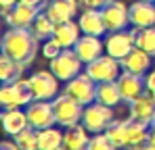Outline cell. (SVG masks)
<instances>
[{
  "label": "cell",
  "instance_id": "52a82bcc",
  "mask_svg": "<svg viewBox=\"0 0 155 150\" xmlns=\"http://www.w3.org/2000/svg\"><path fill=\"white\" fill-rule=\"evenodd\" d=\"M65 94H69L74 100H78L82 106H88L97 100V81L84 71V73L76 75L74 79L67 81Z\"/></svg>",
  "mask_w": 155,
  "mask_h": 150
},
{
  "label": "cell",
  "instance_id": "d6a6232c",
  "mask_svg": "<svg viewBox=\"0 0 155 150\" xmlns=\"http://www.w3.org/2000/svg\"><path fill=\"white\" fill-rule=\"evenodd\" d=\"M145 90H147V94H151L155 98V69L149 71L147 77H145Z\"/></svg>",
  "mask_w": 155,
  "mask_h": 150
},
{
  "label": "cell",
  "instance_id": "4fadbf2b",
  "mask_svg": "<svg viewBox=\"0 0 155 150\" xmlns=\"http://www.w3.org/2000/svg\"><path fill=\"white\" fill-rule=\"evenodd\" d=\"M117 81V88H120V94L124 102H132L134 98L143 96L147 90H145V77L136 73H130V71H122V75L115 79Z\"/></svg>",
  "mask_w": 155,
  "mask_h": 150
},
{
  "label": "cell",
  "instance_id": "4dcf8cb0",
  "mask_svg": "<svg viewBox=\"0 0 155 150\" xmlns=\"http://www.w3.org/2000/svg\"><path fill=\"white\" fill-rule=\"evenodd\" d=\"M88 150H117L115 144L107 138V133H94L90 136V142H88Z\"/></svg>",
  "mask_w": 155,
  "mask_h": 150
},
{
  "label": "cell",
  "instance_id": "8992f818",
  "mask_svg": "<svg viewBox=\"0 0 155 150\" xmlns=\"http://www.w3.org/2000/svg\"><path fill=\"white\" fill-rule=\"evenodd\" d=\"M122 63L117 58H113L111 54H101L99 58L90 61L86 65V73L90 75L97 83L101 81H115L122 75Z\"/></svg>",
  "mask_w": 155,
  "mask_h": 150
},
{
  "label": "cell",
  "instance_id": "2e32d148",
  "mask_svg": "<svg viewBox=\"0 0 155 150\" xmlns=\"http://www.w3.org/2000/svg\"><path fill=\"white\" fill-rule=\"evenodd\" d=\"M74 50H76L78 56L82 58V63L88 65L90 61H94V58H99V56L103 54L105 42H101L99 36H88V33H84V36L78 38V42L74 44Z\"/></svg>",
  "mask_w": 155,
  "mask_h": 150
},
{
  "label": "cell",
  "instance_id": "7c38bea8",
  "mask_svg": "<svg viewBox=\"0 0 155 150\" xmlns=\"http://www.w3.org/2000/svg\"><path fill=\"white\" fill-rule=\"evenodd\" d=\"M44 8H38V6H31V4H25V2H17L15 6L8 8V13L4 15V21L8 27H31L34 19L42 13Z\"/></svg>",
  "mask_w": 155,
  "mask_h": 150
},
{
  "label": "cell",
  "instance_id": "83f0119b",
  "mask_svg": "<svg viewBox=\"0 0 155 150\" xmlns=\"http://www.w3.org/2000/svg\"><path fill=\"white\" fill-rule=\"evenodd\" d=\"M31 33L40 40V42H44V40H48V38H52V31H54V21H52L51 17L42 11L36 19H34V23H31Z\"/></svg>",
  "mask_w": 155,
  "mask_h": 150
},
{
  "label": "cell",
  "instance_id": "8d00e7d4",
  "mask_svg": "<svg viewBox=\"0 0 155 150\" xmlns=\"http://www.w3.org/2000/svg\"><path fill=\"white\" fill-rule=\"evenodd\" d=\"M19 0H0V8H11V6H15Z\"/></svg>",
  "mask_w": 155,
  "mask_h": 150
},
{
  "label": "cell",
  "instance_id": "7bdbcfd3",
  "mask_svg": "<svg viewBox=\"0 0 155 150\" xmlns=\"http://www.w3.org/2000/svg\"><path fill=\"white\" fill-rule=\"evenodd\" d=\"M147 2H155V0H147Z\"/></svg>",
  "mask_w": 155,
  "mask_h": 150
},
{
  "label": "cell",
  "instance_id": "f35d334b",
  "mask_svg": "<svg viewBox=\"0 0 155 150\" xmlns=\"http://www.w3.org/2000/svg\"><path fill=\"white\" fill-rule=\"evenodd\" d=\"M147 142L155 146V127H151V129H149V140H147Z\"/></svg>",
  "mask_w": 155,
  "mask_h": 150
},
{
  "label": "cell",
  "instance_id": "60d3db41",
  "mask_svg": "<svg viewBox=\"0 0 155 150\" xmlns=\"http://www.w3.org/2000/svg\"><path fill=\"white\" fill-rule=\"evenodd\" d=\"M0 46H2V33H0Z\"/></svg>",
  "mask_w": 155,
  "mask_h": 150
},
{
  "label": "cell",
  "instance_id": "f1b7e54d",
  "mask_svg": "<svg viewBox=\"0 0 155 150\" xmlns=\"http://www.w3.org/2000/svg\"><path fill=\"white\" fill-rule=\"evenodd\" d=\"M136 46L140 50H145L147 54L155 56V25L136 29Z\"/></svg>",
  "mask_w": 155,
  "mask_h": 150
},
{
  "label": "cell",
  "instance_id": "74e56055",
  "mask_svg": "<svg viewBox=\"0 0 155 150\" xmlns=\"http://www.w3.org/2000/svg\"><path fill=\"white\" fill-rule=\"evenodd\" d=\"M126 150H155V146L149 144V142H145L143 146H134V148H126Z\"/></svg>",
  "mask_w": 155,
  "mask_h": 150
},
{
  "label": "cell",
  "instance_id": "1f68e13d",
  "mask_svg": "<svg viewBox=\"0 0 155 150\" xmlns=\"http://www.w3.org/2000/svg\"><path fill=\"white\" fill-rule=\"evenodd\" d=\"M40 50H42V54H44V58H48V61H52L57 54H61V50H63V46L54 40V38H48V40H44L42 42V46H40Z\"/></svg>",
  "mask_w": 155,
  "mask_h": 150
},
{
  "label": "cell",
  "instance_id": "7402d4cb",
  "mask_svg": "<svg viewBox=\"0 0 155 150\" xmlns=\"http://www.w3.org/2000/svg\"><path fill=\"white\" fill-rule=\"evenodd\" d=\"M80 23H76L74 19L69 21H63V23H54V31H52V38L63 46V48H74V44L80 38Z\"/></svg>",
  "mask_w": 155,
  "mask_h": 150
},
{
  "label": "cell",
  "instance_id": "e575fe53",
  "mask_svg": "<svg viewBox=\"0 0 155 150\" xmlns=\"http://www.w3.org/2000/svg\"><path fill=\"white\" fill-rule=\"evenodd\" d=\"M0 150H21V148L17 146V142H15V140H13V142H8V140H6V142H0Z\"/></svg>",
  "mask_w": 155,
  "mask_h": 150
},
{
  "label": "cell",
  "instance_id": "d6986e66",
  "mask_svg": "<svg viewBox=\"0 0 155 150\" xmlns=\"http://www.w3.org/2000/svg\"><path fill=\"white\" fill-rule=\"evenodd\" d=\"M151 58H153L151 54H147L145 50L134 46L120 63H122L124 71H130V73H136V75H145L149 71V67H151Z\"/></svg>",
  "mask_w": 155,
  "mask_h": 150
},
{
  "label": "cell",
  "instance_id": "ba28073f",
  "mask_svg": "<svg viewBox=\"0 0 155 150\" xmlns=\"http://www.w3.org/2000/svg\"><path fill=\"white\" fill-rule=\"evenodd\" d=\"M27 81L34 100H52L59 94V77L52 71H36L29 75Z\"/></svg>",
  "mask_w": 155,
  "mask_h": 150
},
{
  "label": "cell",
  "instance_id": "7a4b0ae2",
  "mask_svg": "<svg viewBox=\"0 0 155 150\" xmlns=\"http://www.w3.org/2000/svg\"><path fill=\"white\" fill-rule=\"evenodd\" d=\"M34 100L27 79H15L0 83V108H19Z\"/></svg>",
  "mask_w": 155,
  "mask_h": 150
},
{
  "label": "cell",
  "instance_id": "6da1fadb",
  "mask_svg": "<svg viewBox=\"0 0 155 150\" xmlns=\"http://www.w3.org/2000/svg\"><path fill=\"white\" fill-rule=\"evenodd\" d=\"M38 50H40V40L31 33L29 27H8L2 33L0 52L25 67H29L36 61Z\"/></svg>",
  "mask_w": 155,
  "mask_h": 150
},
{
  "label": "cell",
  "instance_id": "44dd1931",
  "mask_svg": "<svg viewBox=\"0 0 155 150\" xmlns=\"http://www.w3.org/2000/svg\"><path fill=\"white\" fill-rule=\"evenodd\" d=\"M88 142H90V131L82 123L65 127V131H63V146L67 150H88Z\"/></svg>",
  "mask_w": 155,
  "mask_h": 150
},
{
  "label": "cell",
  "instance_id": "9c48e42d",
  "mask_svg": "<svg viewBox=\"0 0 155 150\" xmlns=\"http://www.w3.org/2000/svg\"><path fill=\"white\" fill-rule=\"evenodd\" d=\"M25 115L29 127H34V129H46L57 123L51 100H31L25 106Z\"/></svg>",
  "mask_w": 155,
  "mask_h": 150
},
{
  "label": "cell",
  "instance_id": "4316f807",
  "mask_svg": "<svg viewBox=\"0 0 155 150\" xmlns=\"http://www.w3.org/2000/svg\"><path fill=\"white\" fill-rule=\"evenodd\" d=\"M126 125H128V119H115L113 123L107 127V138L115 144V148L117 150H122V148H126L128 146V133H126Z\"/></svg>",
  "mask_w": 155,
  "mask_h": 150
},
{
  "label": "cell",
  "instance_id": "d4e9b609",
  "mask_svg": "<svg viewBox=\"0 0 155 150\" xmlns=\"http://www.w3.org/2000/svg\"><path fill=\"white\" fill-rule=\"evenodd\" d=\"M63 146V131L54 125L46 129H38V150H57Z\"/></svg>",
  "mask_w": 155,
  "mask_h": 150
},
{
  "label": "cell",
  "instance_id": "b9f144b4",
  "mask_svg": "<svg viewBox=\"0 0 155 150\" xmlns=\"http://www.w3.org/2000/svg\"><path fill=\"white\" fill-rule=\"evenodd\" d=\"M151 127H155V119H153V123H151Z\"/></svg>",
  "mask_w": 155,
  "mask_h": 150
},
{
  "label": "cell",
  "instance_id": "5b68a950",
  "mask_svg": "<svg viewBox=\"0 0 155 150\" xmlns=\"http://www.w3.org/2000/svg\"><path fill=\"white\" fill-rule=\"evenodd\" d=\"M82 58L76 54V50L74 48H63L61 50V54H57L54 58L51 61V71L57 77H59V81H69V79H74L76 75L82 73Z\"/></svg>",
  "mask_w": 155,
  "mask_h": 150
},
{
  "label": "cell",
  "instance_id": "ab89813d",
  "mask_svg": "<svg viewBox=\"0 0 155 150\" xmlns=\"http://www.w3.org/2000/svg\"><path fill=\"white\" fill-rule=\"evenodd\" d=\"M57 150H67V148H65V146H61V148H57Z\"/></svg>",
  "mask_w": 155,
  "mask_h": 150
},
{
  "label": "cell",
  "instance_id": "cb8c5ba5",
  "mask_svg": "<svg viewBox=\"0 0 155 150\" xmlns=\"http://www.w3.org/2000/svg\"><path fill=\"white\" fill-rule=\"evenodd\" d=\"M25 71V65L8 58L6 54L0 52V83H6V81H15V79H21V75Z\"/></svg>",
  "mask_w": 155,
  "mask_h": 150
},
{
  "label": "cell",
  "instance_id": "3957f363",
  "mask_svg": "<svg viewBox=\"0 0 155 150\" xmlns=\"http://www.w3.org/2000/svg\"><path fill=\"white\" fill-rule=\"evenodd\" d=\"M52 102V111H54V119H57V125L61 127H71V125L82 123V113H84V106L74 100L69 94H57Z\"/></svg>",
  "mask_w": 155,
  "mask_h": 150
},
{
  "label": "cell",
  "instance_id": "484cf974",
  "mask_svg": "<svg viewBox=\"0 0 155 150\" xmlns=\"http://www.w3.org/2000/svg\"><path fill=\"white\" fill-rule=\"evenodd\" d=\"M149 125L138 123L134 119H128L126 125V133H128V146L126 148H134V146H143L147 140H149Z\"/></svg>",
  "mask_w": 155,
  "mask_h": 150
},
{
  "label": "cell",
  "instance_id": "277c9868",
  "mask_svg": "<svg viewBox=\"0 0 155 150\" xmlns=\"http://www.w3.org/2000/svg\"><path fill=\"white\" fill-rule=\"evenodd\" d=\"M113 108L101 104V102H92L88 106H84V113H82V125L90 131V133H103L107 131V127L113 123Z\"/></svg>",
  "mask_w": 155,
  "mask_h": 150
},
{
  "label": "cell",
  "instance_id": "5bb4252c",
  "mask_svg": "<svg viewBox=\"0 0 155 150\" xmlns=\"http://www.w3.org/2000/svg\"><path fill=\"white\" fill-rule=\"evenodd\" d=\"M128 108H130V119L151 127V123H153V119H155V98L151 94L145 92L143 96L134 98L128 104Z\"/></svg>",
  "mask_w": 155,
  "mask_h": 150
},
{
  "label": "cell",
  "instance_id": "9a60e30c",
  "mask_svg": "<svg viewBox=\"0 0 155 150\" xmlns=\"http://www.w3.org/2000/svg\"><path fill=\"white\" fill-rule=\"evenodd\" d=\"M128 17H130V25L136 27V29L155 25V2L136 0L134 4H130Z\"/></svg>",
  "mask_w": 155,
  "mask_h": 150
},
{
  "label": "cell",
  "instance_id": "d590c367",
  "mask_svg": "<svg viewBox=\"0 0 155 150\" xmlns=\"http://www.w3.org/2000/svg\"><path fill=\"white\" fill-rule=\"evenodd\" d=\"M21 2L31 4V6H38V8H46V4H48V0H21Z\"/></svg>",
  "mask_w": 155,
  "mask_h": 150
},
{
  "label": "cell",
  "instance_id": "603a6c76",
  "mask_svg": "<svg viewBox=\"0 0 155 150\" xmlns=\"http://www.w3.org/2000/svg\"><path fill=\"white\" fill-rule=\"evenodd\" d=\"M97 102L101 104H107L111 108H115L122 100V94H120V88H117V81H101L97 83Z\"/></svg>",
  "mask_w": 155,
  "mask_h": 150
},
{
  "label": "cell",
  "instance_id": "ffe728a7",
  "mask_svg": "<svg viewBox=\"0 0 155 150\" xmlns=\"http://www.w3.org/2000/svg\"><path fill=\"white\" fill-rule=\"evenodd\" d=\"M80 29L82 33H88V36H103L107 33V27H105L103 15H101V8H84V13L80 15Z\"/></svg>",
  "mask_w": 155,
  "mask_h": 150
},
{
  "label": "cell",
  "instance_id": "30bf717a",
  "mask_svg": "<svg viewBox=\"0 0 155 150\" xmlns=\"http://www.w3.org/2000/svg\"><path fill=\"white\" fill-rule=\"evenodd\" d=\"M134 46H136V27L132 31H128V29L111 31L107 36V40H105V52L111 54L117 61H122Z\"/></svg>",
  "mask_w": 155,
  "mask_h": 150
},
{
  "label": "cell",
  "instance_id": "836d02e7",
  "mask_svg": "<svg viewBox=\"0 0 155 150\" xmlns=\"http://www.w3.org/2000/svg\"><path fill=\"white\" fill-rule=\"evenodd\" d=\"M109 0H80L82 8H103Z\"/></svg>",
  "mask_w": 155,
  "mask_h": 150
},
{
  "label": "cell",
  "instance_id": "e0dca14e",
  "mask_svg": "<svg viewBox=\"0 0 155 150\" xmlns=\"http://www.w3.org/2000/svg\"><path fill=\"white\" fill-rule=\"evenodd\" d=\"M78 8H80V0H48L44 13L54 23H63L76 17Z\"/></svg>",
  "mask_w": 155,
  "mask_h": 150
},
{
  "label": "cell",
  "instance_id": "f546056e",
  "mask_svg": "<svg viewBox=\"0 0 155 150\" xmlns=\"http://www.w3.org/2000/svg\"><path fill=\"white\" fill-rule=\"evenodd\" d=\"M13 140L17 142V146L21 150H38V129L27 125L23 131H19L17 136H13Z\"/></svg>",
  "mask_w": 155,
  "mask_h": 150
},
{
  "label": "cell",
  "instance_id": "ac0fdd59",
  "mask_svg": "<svg viewBox=\"0 0 155 150\" xmlns=\"http://www.w3.org/2000/svg\"><path fill=\"white\" fill-rule=\"evenodd\" d=\"M0 125H2L4 133L17 136L29 123H27L25 111H21V106H19V108H0Z\"/></svg>",
  "mask_w": 155,
  "mask_h": 150
},
{
  "label": "cell",
  "instance_id": "8fae6325",
  "mask_svg": "<svg viewBox=\"0 0 155 150\" xmlns=\"http://www.w3.org/2000/svg\"><path fill=\"white\" fill-rule=\"evenodd\" d=\"M101 15H103L105 27H107V33L111 31H120V29H126L130 23L128 17V6L120 0H109L101 8Z\"/></svg>",
  "mask_w": 155,
  "mask_h": 150
}]
</instances>
